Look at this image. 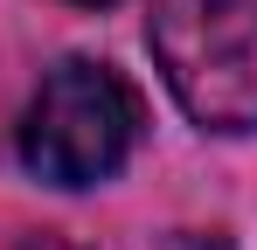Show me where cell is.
I'll use <instances>...</instances> for the list:
<instances>
[{
	"label": "cell",
	"mask_w": 257,
	"mask_h": 250,
	"mask_svg": "<svg viewBox=\"0 0 257 250\" xmlns=\"http://www.w3.org/2000/svg\"><path fill=\"white\" fill-rule=\"evenodd\" d=\"M84 7H104V0H84Z\"/></svg>",
	"instance_id": "obj_3"
},
{
	"label": "cell",
	"mask_w": 257,
	"mask_h": 250,
	"mask_svg": "<svg viewBox=\"0 0 257 250\" xmlns=\"http://www.w3.org/2000/svg\"><path fill=\"white\" fill-rule=\"evenodd\" d=\"M139 90L111 63L70 56L42 77L21 111V167L49 188H97L132 160L139 146Z\"/></svg>",
	"instance_id": "obj_1"
},
{
	"label": "cell",
	"mask_w": 257,
	"mask_h": 250,
	"mask_svg": "<svg viewBox=\"0 0 257 250\" xmlns=\"http://www.w3.org/2000/svg\"><path fill=\"white\" fill-rule=\"evenodd\" d=\"M146 42L195 125L257 132V0H153Z\"/></svg>",
	"instance_id": "obj_2"
}]
</instances>
